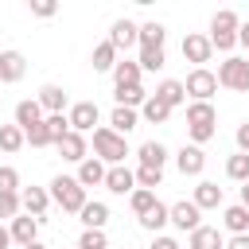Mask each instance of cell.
<instances>
[{
    "mask_svg": "<svg viewBox=\"0 0 249 249\" xmlns=\"http://www.w3.org/2000/svg\"><path fill=\"white\" fill-rule=\"evenodd\" d=\"M214 124H218V113H214L210 101H191L187 105V132H191L195 148H202L206 140H214V132H218Z\"/></svg>",
    "mask_w": 249,
    "mask_h": 249,
    "instance_id": "cell-1",
    "label": "cell"
},
{
    "mask_svg": "<svg viewBox=\"0 0 249 249\" xmlns=\"http://www.w3.org/2000/svg\"><path fill=\"white\" fill-rule=\"evenodd\" d=\"M51 202H58L66 214H78L89 198H86V187H82L74 175H54V183H51Z\"/></svg>",
    "mask_w": 249,
    "mask_h": 249,
    "instance_id": "cell-2",
    "label": "cell"
},
{
    "mask_svg": "<svg viewBox=\"0 0 249 249\" xmlns=\"http://www.w3.org/2000/svg\"><path fill=\"white\" fill-rule=\"evenodd\" d=\"M93 156H97L101 163L117 167V163H124L128 144H124V136H117L113 128H93Z\"/></svg>",
    "mask_w": 249,
    "mask_h": 249,
    "instance_id": "cell-3",
    "label": "cell"
},
{
    "mask_svg": "<svg viewBox=\"0 0 249 249\" xmlns=\"http://www.w3.org/2000/svg\"><path fill=\"white\" fill-rule=\"evenodd\" d=\"M218 86L222 89H233V93H249V58H226L222 66H218Z\"/></svg>",
    "mask_w": 249,
    "mask_h": 249,
    "instance_id": "cell-4",
    "label": "cell"
},
{
    "mask_svg": "<svg viewBox=\"0 0 249 249\" xmlns=\"http://www.w3.org/2000/svg\"><path fill=\"white\" fill-rule=\"evenodd\" d=\"M183 89L191 93V101H210V97L218 93V78H214V70H206V66H195V70L187 74Z\"/></svg>",
    "mask_w": 249,
    "mask_h": 249,
    "instance_id": "cell-5",
    "label": "cell"
},
{
    "mask_svg": "<svg viewBox=\"0 0 249 249\" xmlns=\"http://www.w3.org/2000/svg\"><path fill=\"white\" fill-rule=\"evenodd\" d=\"M167 218H171V226H175V230H187V233H195V230L202 226V210H198L191 198H183V202L167 206Z\"/></svg>",
    "mask_w": 249,
    "mask_h": 249,
    "instance_id": "cell-6",
    "label": "cell"
},
{
    "mask_svg": "<svg viewBox=\"0 0 249 249\" xmlns=\"http://www.w3.org/2000/svg\"><path fill=\"white\" fill-rule=\"evenodd\" d=\"M97 101H78V105H70V113H66V121H70V132H93V124H97Z\"/></svg>",
    "mask_w": 249,
    "mask_h": 249,
    "instance_id": "cell-7",
    "label": "cell"
},
{
    "mask_svg": "<svg viewBox=\"0 0 249 249\" xmlns=\"http://www.w3.org/2000/svg\"><path fill=\"white\" fill-rule=\"evenodd\" d=\"M19 206H23V214H31V218L43 222V214H47V206H51V191H43V187H23V191H19Z\"/></svg>",
    "mask_w": 249,
    "mask_h": 249,
    "instance_id": "cell-8",
    "label": "cell"
},
{
    "mask_svg": "<svg viewBox=\"0 0 249 249\" xmlns=\"http://www.w3.org/2000/svg\"><path fill=\"white\" fill-rule=\"evenodd\" d=\"M109 43H113V51H128V47L140 43V27H136L132 19H117V23L109 27Z\"/></svg>",
    "mask_w": 249,
    "mask_h": 249,
    "instance_id": "cell-9",
    "label": "cell"
},
{
    "mask_svg": "<svg viewBox=\"0 0 249 249\" xmlns=\"http://www.w3.org/2000/svg\"><path fill=\"white\" fill-rule=\"evenodd\" d=\"M101 187H109L113 195H132L136 191V175L124 163H117V167H105V183Z\"/></svg>",
    "mask_w": 249,
    "mask_h": 249,
    "instance_id": "cell-10",
    "label": "cell"
},
{
    "mask_svg": "<svg viewBox=\"0 0 249 249\" xmlns=\"http://www.w3.org/2000/svg\"><path fill=\"white\" fill-rule=\"evenodd\" d=\"M210 54H214V47H210V39L206 35H187L183 39V58L187 62H195V66H202V62H210Z\"/></svg>",
    "mask_w": 249,
    "mask_h": 249,
    "instance_id": "cell-11",
    "label": "cell"
},
{
    "mask_svg": "<svg viewBox=\"0 0 249 249\" xmlns=\"http://www.w3.org/2000/svg\"><path fill=\"white\" fill-rule=\"evenodd\" d=\"M175 167H179L183 175H202V167H206V156H202V148H195V144H183V148L175 152Z\"/></svg>",
    "mask_w": 249,
    "mask_h": 249,
    "instance_id": "cell-12",
    "label": "cell"
},
{
    "mask_svg": "<svg viewBox=\"0 0 249 249\" xmlns=\"http://www.w3.org/2000/svg\"><path fill=\"white\" fill-rule=\"evenodd\" d=\"M8 233H12V241H16V245H31V241H39V218L19 214V218H12Z\"/></svg>",
    "mask_w": 249,
    "mask_h": 249,
    "instance_id": "cell-13",
    "label": "cell"
},
{
    "mask_svg": "<svg viewBox=\"0 0 249 249\" xmlns=\"http://www.w3.org/2000/svg\"><path fill=\"white\" fill-rule=\"evenodd\" d=\"M23 70H27V58H23L19 51H0V82H4V86L19 82Z\"/></svg>",
    "mask_w": 249,
    "mask_h": 249,
    "instance_id": "cell-14",
    "label": "cell"
},
{
    "mask_svg": "<svg viewBox=\"0 0 249 249\" xmlns=\"http://www.w3.org/2000/svg\"><path fill=\"white\" fill-rule=\"evenodd\" d=\"M191 202H195L198 210H218V206H222V187H218L214 179H202V183L195 187Z\"/></svg>",
    "mask_w": 249,
    "mask_h": 249,
    "instance_id": "cell-15",
    "label": "cell"
},
{
    "mask_svg": "<svg viewBox=\"0 0 249 249\" xmlns=\"http://www.w3.org/2000/svg\"><path fill=\"white\" fill-rule=\"evenodd\" d=\"M82 187H101L105 183V163L97 160V156H86L82 163H78V175H74Z\"/></svg>",
    "mask_w": 249,
    "mask_h": 249,
    "instance_id": "cell-16",
    "label": "cell"
},
{
    "mask_svg": "<svg viewBox=\"0 0 249 249\" xmlns=\"http://www.w3.org/2000/svg\"><path fill=\"white\" fill-rule=\"evenodd\" d=\"M54 148H58V156L70 160V163H82V160H86V136H82V132H66Z\"/></svg>",
    "mask_w": 249,
    "mask_h": 249,
    "instance_id": "cell-17",
    "label": "cell"
},
{
    "mask_svg": "<svg viewBox=\"0 0 249 249\" xmlns=\"http://www.w3.org/2000/svg\"><path fill=\"white\" fill-rule=\"evenodd\" d=\"M187 249H226V237H222L214 226H198V230L187 237Z\"/></svg>",
    "mask_w": 249,
    "mask_h": 249,
    "instance_id": "cell-18",
    "label": "cell"
},
{
    "mask_svg": "<svg viewBox=\"0 0 249 249\" xmlns=\"http://www.w3.org/2000/svg\"><path fill=\"white\" fill-rule=\"evenodd\" d=\"M152 97H160L167 109H175V105H183L187 101V89H183V82H175V78H163L160 86H156V93Z\"/></svg>",
    "mask_w": 249,
    "mask_h": 249,
    "instance_id": "cell-19",
    "label": "cell"
},
{
    "mask_svg": "<svg viewBox=\"0 0 249 249\" xmlns=\"http://www.w3.org/2000/svg\"><path fill=\"white\" fill-rule=\"evenodd\" d=\"M35 101L43 105V113H47V117H51V113H62V109H66V89L51 82V86H43V89H39V97H35Z\"/></svg>",
    "mask_w": 249,
    "mask_h": 249,
    "instance_id": "cell-20",
    "label": "cell"
},
{
    "mask_svg": "<svg viewBox=\"0 0 249 249\" xmlns=\"http://www.w3.org/2000/svg\"><path fill=\"white\" fill-rule=\"evenodd\" d=\"M16 124L27 132V128H35V124H43V105L35 101V97H27V101H19L16 105Z\"/></svg>",
    "mask_w": 249,
    "mask_h": 249,
    "instance_id": "cell-21",
    "label": "cell"
},
{
    "mask_svg": "<svg viewBox=\"0 0 249 249\" xmlns=\"http://www.w3.org/2000/svg\"><path fill=\"white\" fill-rule=\"evenodd\" d=\"M78 218H82L86 230H105V222H109V206H105V202H86V206L78 210Z\"/></svg>",
    "mask_w": 249,
    "mask_h": 249,
    "instance_id": "cell-22",
    "label": "cell"
},
{
    "mask_svg": "<svg viewBox=\"0 0 249 249\" xmlns=\"http://www.w3.org/2000/svg\"><path fill=\"white\" fill-rule=\"evenodd\" d=\"M89 62H93V70L97 74H113V66H117V51H113V43L105 39V43H97L93 47V54H89Z\"/></svg>",
    "mask_w": 249,
    "mask_h": 249,
    "instance_id": "cell-23",
    "label": "cell"
},
{
    "mask_svg": "<svg viewBox=\"0 0 249 249\" xmlns=\"http://www.w3.org/2000/svg\"><path fill=\"white\" fill-rule=\"evenodd\" d=\"M136 124H140V113H136V109H121V105H117V109L109 113V128H113L117 136H124V132H132Z\"/></svg>",
    "mask_w": 249,
    "mask_h": 249,
    "instance_id": "cell-24",
    "label": "cell"
},
{
    "mask_svg": "<svg viewBox=\"0 0 249 249\" xmlns=\"http://www.w3.org/2000/svg\"><path fill=\"white\" fill-rule=\"evenodd\" d=\"M140 167H160L163 171V163H167V148L160 144V140H148V144H140Z\"/></svg>",
    "mask_w": 249,
    "mask_h": 249,
    "instance_id": "cell-25",
    "label": "cell"
},
{
    "mask_svg": "<svg viewBox=\"0 0 249 249\" xmlns=\"http://www.w3.org/2000/svg\"><path fill=\"white\" fill-rule=\"evenodd\" d=\"M222 222H226V230H230V233H249V210H245L241 202L226 206V210H222Z\"/></svg>",
    "mask_w": 249,
    "mask_h": 249,
    "instance_id": "cell-26",
    "label": "cell"
},
{
    "mask_svg": "<svg viewBox=\"0 0 249 249\" xmlns=\"http://www.w3.org/2000/svg\"><path fill=\"white\" fill-rule=\"evenodd\" d=\"M237 27H241V19H237V12H230V8L214 12V19H210V35H237Z\"/></svg>",
    "mask_w": 249,
    "mask_h": 249,
    "instance_id": "cell-27",
    "label": "cell"
},
{
    "mask_svg": "<svg viewBox=\"0 0 249 249\" xmlns=\"http://www.w3.org/2000/svg\"><path fill=\"white\" fill-rule=\"evenodd\" d=\"M140 117H144L148 124H167V121H171V109H167L160 97H152V93H148V101L140 105Z\"/></svg>",
    "mask_w": 249,
    "mask_h": 249,
    "instance_id": "cell-28",
    "label": "cell"
},
{
    "mask_svg": "<svg viewBox=\"0 0 249 249\" xmlns=\"http://www.w3.org/2000/svg\"><path fill=\"white\" fill-rule=\"evenodd\" d=\"M140 74H144V70H140L136 62H128V58L113 66V82H117V89H124V86H140Z\"/></svg>",
    "mask_w": 249,
    "mask_h": 249,
    "instance_id": "cell-29",
    "label": "cell"
},
{
    "mask_svg": "<svg viewBox=\"0 0 249 249\" xmlns=\"http://www.w3.org/2000/svg\"><path fill=\"white\" fill-rule=\"evenodd\" d=\"M136 66H140V70H163V66H167V54H163V47H140V58H136Z\"/></svg>",
    "mask_w": 249,
    "mask_h": 249,
    "instance_id": "cell-30",
    "label": "cell"
},
{
    "mask_svg": "<svg viewBox=\"0 0 249 249\" xmlns=\"http://www.w3.org/2000/svg\"><path fill=\"white\" fill-rule=\"evenodd\" d=\"M148 101V89L144 86H124V89H117V105L121 109H140Z\"/></svg>",
    "mask_w": 249,
    "mask_h": 249,
    "instance_id": "cell-31",
    "label": "cell"
},
{
    "mask_svg": "<svg viewBox=\"0 0 249 249\" xmlns=\"http://www.w3.org/2000/svg\"><path fill=\"white\" fill-rule=\"evenodd\" d=\"M27 140H23V128L19 124H0V152H19Z\"/></svg>",
    "mask_w": 249,
    "mask_h": 249,
    "instance_id": "cell-32",
    "label": "cell"
},
{
    "mask_svg": "<svg viewBox=\"0 0 249 249\" xmlns=\"http://www.w3.org/2000/svg\"><path fill=\"white\" fill-rule=\"evenodd\" d=\"M167 222H171V218H167V206H163L160 198H156V206H152V210H148V214L140 218V226H144V230H152V233H160V230H163Z\"/></svg>",
    "mask_w": 249,
    "mask_h": 249,
    "instance_id": "cell-33",
    "label": "cell"
},
{
    "mask_svg": "<svg viewBox=\"0 0 249 249\" xmlns=\"http://www.w3.org/2000/svg\"><path fill=\"white\" fill-rule=\"evenodd\" d=\"M226 175H230L233 183H249V156H245V152L230 156V160H226Z\"/></svg>",
    "mask_w": 249,
    "mask_h": 249,
    "instance_id": "cell-34",
    "label": "cell"
},
{
    "mask_svg": "<svg viewBox=\"0 0 249 249\" xmlns=\"http://www.w3.org/2000/svg\"><path fill=\"white\" fill-rule=\"evenodd\" d=\"M163 39H167V31H163V23H140V47H163Z\"/></svg>",
    "mask_w": 249,
    "mask_h": 249,
    "instance_id": "cell-35",
    "label": "cell"
},
{
    "mask_svg": "<svg viewBox=\"0 0 249 249\" xmlns=\"http://www.w3.org/2000/svg\"><path fill=\"white\" fill-rule=\"evenodd\" d=\"M43 124H47V136H51V144H58V140L70 132V121H66V113H51V117H43Z\"/></svg>",
    "mask_w": 249,
    "mask_h": 249,
    "instance_id": "cell-36",
    "label": "cell"
},
{
    "mask_svg": "<svg viewBox=\"0 0 249 249\" xmlns=\"http://www.w3.org/2000/svg\"><path fill=\"white\" fill-rule=\"evenodd\" d=\"M128 206H132V214H136V218H144V214L156 206V191H140V187H136V191L128 195Z\"/></svg>",
    "mask_w": 249,
    "mask_h": 249,
    "instance_id": "cell-37",
    "label": "cell"
},
{
    "mask_svg": "<svg viewBox=\"0 0 249 249\" xmlns=\"http://www.w3.org/2000/svg\"><path fill=\"white\" fill-rule=\"evenodd\" d=\"M132 175H136V187H140V191H156V187L163 183V171H160V167H136Z\"/></svg>",
    "mask_w": 249,
    "mask_h": 249,
    "instance_id": "cell-38",
    "label": "cell"
},
{
    "mask_svg": "<svg viewBox=\"0 0 249 249\" xmlns=\"http://www.w3.org/2000/svg\"><path fill=\"white\" fill-rule=\"evenodd\" d=\"M78 249H109V237H105V230H82V237H78Z\"/></svg>",
    "mask_w": 249,
    "mask_h": 249,
    "instance_id": "cell-39",
    "label": "cell"
},
{
    "mask_svg": "<svg viewBox=\"0 0 249 249\" xmlns=\"http://www.w3.org/2000/svg\"><path fill=\"white\" fill-rule=\"evenodd\" d=\"M19 214H23V206H19V195H8V191H0V222H4V218L12 222V218H19Z\"/></svg>",
    "mask_w": 249,
    "mask_h": 249,
    "instance_id": "cell-40",
    "label": "cell"
},
{
    "mask_svg": "<svg viewBox=\"0 0 249 249\" xmlns=\"http://www.w3.org/2000/svg\"><path fill=\"white\" fill-rule=\"evenodd\" d=\"M23 140H27L31 148H51V136H47V124H35V128H27V132H23Z\"/></svg>",
    "mask_w": 249,
    "mask_h": 249,
    "instance_id": "cell-41",
    "label": "cell"
},
{
    "mask_svg": "<svg viewBox=\"0 0 249 249\" xmlns=\"http://www.w3.org/2000/svg\"><path fill=\"white\" fill-rule=\"evenodd\" d=\"M0 191L19 195V171H16V167H0Z\"/></svg>",
    "mask_w": 249,
    "mask_h": 249,
    "instance_id": "cell-42",
    "label": "cell"
},
{
    "mask_svg": "<svg viewBox=\"0 0 249 249\" xmlns=\"http://www.w3.org/2000/svg\"><path fill=\"white\" fill-rule=\"evenodd\" d=\"M58 12V4L54 0H31V16H39V19H51Z\"/></svg>",
    "mask_w": 249,
    "mask_h": 249,
    "instance_id": "cell-43",
    "label": "cell"
},
{
    "mask_svg": "<svg viewBox=\"0 0 249 249\" xmlns=\"http://www.w3.org/2000/svg\"><path fill=\"white\" fill-rule=\"evenodd\" d=\"M233 140H237V152H245V156H249V121H241V124H237Z\"/></svg>",
    "mask_w": 249,
    "mask_h": 249,
    "instance_id": "cell-44",
    "label": "cell"
},
{
    "mask_svg": "<svg viewBox=\"0 0 249 249\" xmlns=\"http://www.w3.org/2000/svg\"><path fill=\"white\" fill-rule=\"evenodd\" d=\"M148 249H179V241H175V237H167V233H156Z\"/></svg>",
    "mask_w": 249,
    "mask_h": 249,
    "instance_id": "cell-45",
    "label": "cell"
},
{
    "mask_svg": "<svg viewBox=\"0 0 249 249\" xmlns=\"http://www.w3.org/2000/svg\"><path fill=\"white\" fill-rule=\"evenodd\" d=\"M226 249H249V233H233V237L226 241Z\"/></svg>",
    "mask_w": 249,
    "mask_h": 249,
    "instance_id": "cell-46",
    "label": "cell"
},
{
    "mask_svg": "<svg viewBox=\"0 0 249 249\" xmlns=\"http://www.w3.org/2000/svg\"><path fill=\"white\" fill-rule=\"evenodd\" d=\"M237 43H241V47H249V23H241V27H237Z\"/></svg>",
    "mask_w": 249,
    "mask_h": 249,
    "instance_id": "cell-47",
    "label": "cell"
},
{
    "mask_svg": "<svg viewBox=\"0 0 249 249\" xmlns=\"http://www.w3.org/2000/svg\"><path fill=\"white\" fill-rule=\"evenodd\" d=\"M8 245H12V233H8L4 226H0V249H8Z\"/></svg>",
    "mask_w": 249,
    "mask_h": 249,
    "instance_id": "cell-48",
    "label": "cell"
},
{
    "mask_svg": "<svg viewBox=\"0 0 249 249\" xmlns=\"http://www.w3.org/2000/svg\"><path fill=\"white\" fill-rule=\"evenodd\" d=\"M241 206L249 210V183H241Z\"/></svg>",
    "mask_w": 249,
    "mask_h": 249,
    "instance_id": "cell-49",
    "label": "cell"
},
{
    "mask_svg": "<svg viewBox=\"0 0 249 249\" xmlns=\"http://www.w3.org/2000/svg\"><path fill=\"white\" fill-rule=\"evenodd\" d=\"M23 249H47V245H43V241H31V245H23Z\"/></svg>",
    "mask_w": 249,
    "mask_h": 249,
    "instance_id": "cell-50",
    "label": "cell"
}]
</instances>
